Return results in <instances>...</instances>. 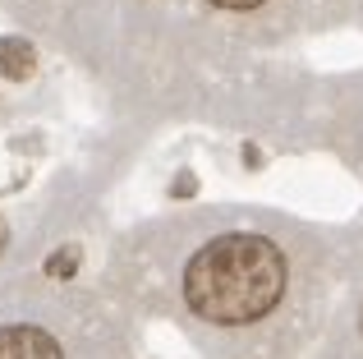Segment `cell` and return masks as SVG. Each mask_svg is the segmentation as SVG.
<instances>
[{"instance_id":"1","label":"cell","mask_w":363,"mask_h":359,"mask_svg":"<svg viewBox=\"0 0 363 359\" xmlns=\"http://www.w3.org/2000/svg\"><path fill=\"white\" fill-rule=\"evenodd\" d=\"M290 290V258L262 231H216L184 253L175 277L189 323L212 332H248L281 309Z\"/></svg>"},{"instance_id":"2","label":"cell","mask_w":363,"mask_h":359,"mask_svg":"<svg viewBox=\"0 0 363 359\" xmlns=\"http://www.w3.org/2000/svg\"><path fill=\"white\" fill-rule=\"evenodd\" d=\"M106 341L74 299L14 290L0 295V359H101Z\"/></svg>"},{"instance_id":"3","label":"cell","mask_w":363,"mask_h":359,"mask_svg":"<svg viewBox=\"0 0 363 359\" xmlns=\"http://www.w3.org/2000/svg\"><path fill=\"white\" fill-rule=\"evenodd\" d=\"M212 9H221V14H253V9H262L267 0H207Z\"/></svg>"}]
</instances>
